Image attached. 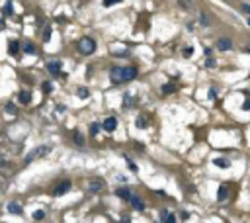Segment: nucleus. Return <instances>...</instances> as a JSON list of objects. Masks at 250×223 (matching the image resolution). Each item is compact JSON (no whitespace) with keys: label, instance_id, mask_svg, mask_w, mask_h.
<instances>
[{"label":"nucleus","instance_id":"f257e3e1","mask_svg":"<svg viewBox=\"0 0 250 223\" xmlns=\"http://www.w3.org/2000/svg\"><path fill=\"white\" fill-rule=\"evenodd\" d=\"M137 77V69L135 67H113L109 71V78L113 84H121V82H129Z\"/></svg>","mask_w":250,"mask_h":223},{"label":"nucleus","instance_id":"f03ea898","mask_svg":"<svg viewBox=\"0 0 250 223\" xmlns=\"http://www.w3.org/2000/svg\"><path fill=\"white\" fill-rule=\"evenodd\" d=\"M51 151V147L49 145H39V147H35L33 151H29L27 155H26V159H24V162L26 165H29L31 161H35V159H41V157H45V155Z\"/></svg>","mask_w":250,"mask_h":223},{"label":"nucleus","instance_id":"7ed1b4c3","mask_svg":"<svg viewBox=\"0 0 250 223\" xmlns=\"http://www.w3.org/2000/svg\"><path fill=\"white\" fill-rule=\"evenodd\" d=\"M78 51L82 55H92L96 51V41L92 37H80L78 39Z\"/></svg>","mask_w":250,"mask_h":223},{"label":"nucleus","instance_id":"20e7f679","mask_svg":"<svg viewBox=\"0 0 250 223\" xmlns=\"http://www.w3.org/2000/svg\"><path fill=\"white\" fill-rule=\"evenodd\" d=\"M104 188H106V184H104L102 178H92V180L88 182V192H90V194H98V192H102Z\"/></svg>","mask_w":250,"mask_h":223},{"label":"nucleus","instance_id":"39448f33","mask_svg":"<svg viewBox=\"0 0 250 223\" xmlns=\"http://www.w3.org/2000/svg\"><path fill=\"white\" fill-rule=\"evenodd\" d=\"M70 180H65V182H61V184H57L55 188H53V196H63L65 192H69L70 190Z\"/></svg>","mask_w":250,"mask_h":223},{"label":"nucleus","instance_id":"423d86ee","mask_svg":"<svg viewBox=\"0 0 250 223\" xmlns=\"http://www.w3.org/2000/svg\"><path fill=\"white\" fill-rule=\"evenodd\" d=\"M47 71L53 74V77H59V74H61V61H59V59L49 61V63H47Z\"/></svg>","mask_w":250,"mask_h":223},{"label":"nucleus","instance_id":"0eeeda50","mask_svg":"<svg viewBox=\"0 0 250 223\" xmlns=\"http://www.w3.org/2000/svg\"><path fill=\"white\" fill-rule=\"evenodd\" d=\"M102 127H104V131H115V127H117V120H115L113 116H109V117H106V120H104Z\"/></svg>","mask_w":250,"mask_h":223},{"label":"nucleus","instance_id":"6e6552de","mask_svg":"<svg viewBox=\"0 0 250 223\" xmlns=\"http://www.w3.org/2000/svg\"><path fill=\"white\" fill-rule=\"evenodd\" d=\"M231 47H233V41L229 39V37H219V41H217V49L227 51V49H231Z\"/></svg>","mask_w":250,"mask_h":223},{"label":"nucleus","instance_id":"1a4fd4ad","mask_svg":"<svg viewBox=\"0 0 250 223\" xmlns=\"http://www.w3.org/2000/svg\"><path fill=\"white\" fill-rule=\"evenodd\" d=\"M117 194V198H121V200H125V202H131V198H133V194H131V190L129 188H119L115 192Z\"/></svg>","mask_w":250,"mask_h":223},{"label":"nucleus","instance_id":"9d476101","mask_svg":"<svg viewBox=\"0 0 250 223\" xmlns=\"http://www.w3.org/2000/svg\"><path fill=\"white\" fill-rule=\"evenodd\" d=\"M160 219H162V223H176V217L168 211V210H162L160 211Z\"/></svg>","mask_w":250,"mask_h":223},{"label":"nucleus","instance_id":"9b49d317","mask_svg":"<svg viewBox=\"0 0 250 223\" xmlns=\"http://www.w3.org/2000/svg\"><path fill=\"white\" fill-rule=\"evenodd\" d=\"M131 206H133L137 211H143V210H145V204H143V200L139 198V196H135V194H133V198H131Z\"/></svg>","mask_w":250,"mask_h":223},{"label":"nucleus","instance_id":"f8f14e48","mask_svg":"<svg viewBox=\"0 0 250 223\" xmlns=\"http://www.w3.org/2000/svg\"><path fill=\"white\" fill-rule=\"evenodd\" d=\"M8 211L14 213V215H22V206L16 204V202H10V204H8Z\"/></svg>","mask_w":250,"mask_h":223},{"label":"nucleus","instance_id":"ddd939ff","mask_svg":"<svg viewBox=\"0 0 250 223\" xmlns=\"http://www.w3.org/2000/svg\"><path fill=\"white\" fill-rule=\"evenodd\" d=\"M18 51H20V43H18V41H10V43H8V53H10L12 57H16Z\"/></svg>","mask_w":250,"mask_h":223},{"label":"nucleus","instance_id":"4468645a","mask_svg":"<svg viewBox=\"0 0 250 223\" xmlns=\"http://www.w3.org/2000/svg\"><path fill=\"white\" fill-rule=\"evenodd\" d=\"M22 51H24L26 55H33V53H35V45H33L31 41H26L24 47H22Z\"/></svg>","mask_w":250,"mask_h":223},{"label":"nucleus","instance_id":"2eb2a0df","mask_svg":"<svg viewBox=\"0 0 250 223\" xmlns=\"http://www.w3.org/2000/svg\"><path fill=\"white\" fill-rule=\"evenodd\" d=\"M72 139H75V143L78 145V147H84V135L80 131H75L72 133Z\"/></svg>","mask_w":250,"mask_h":223},{"label":"nucleus","instance_id":"dca6fc26","mask_svg":"<svg viewBox=\"0 0 250 223\" xmlns=\"http://www.w3.org/2000/svg\"><path fill=\"white\" fill-rule=\"evenodd\" d=\"M18 98H20L22 104H29V100H31V94H29L27 90H22V92L18 94Z\"/></svg>","mask_w":250,"mask_h":223},{"label":"nucleus","instance_id":"f3484780","mask_svg":"<svg viewBox=\"0 0 250 223\" xmlns=\"http://www.w3.org/2000/svg\"><path fill=\"white\" fill-rule=\"evenodd\" d=\"M227 196H229V190H227V186H221V188H219V194H217V200H219V202H225Z\"/></svg>","mask_w":250,"mask_h":223},{"label":"nucleus","instance_id":"a211bd4d","mask_svg":"<svg viewBox=\"0 0 250 223\" xmlns=\"http://www.w3.org/2000/svg\"><path fill=\"white\" fill-rule=\"evenodd\" d=\"M100 127H102V125H100L98 121H94V123H90V129H88V131H90V135H92V137H96L98 133H100Z\"/></svg>","mask_w":250,"mask_h":223},{"label":"nucleus","instance_id":"6ab92c4d","mask_svg":"<svg viewBox=\"0 0 250 223\" xmlns=\"http://www.w3.org/2000/svg\"><path fill=\"white\" fill-rule=\"evenodd\" d=\"M213 162H215V165H217L219 168H229V166H231V162L227 161V159H215Z\"/></svg>","mask_w":250,"mask_h":223},{"label":"nucleus","instance_id":"aec40b11","mask_svg":"<svg viewBox=\"0 0 250 223\" xmlns=\"http://www.w3.org/2000/svg\"><path fill=\"white\" fill-rule=\"evenodd\" d=\"M174 90H176V86H174V84H170V82L162 86V94H172Z\"/></svg>","mask_w":250,"mask_h":223},{"label":"nucleus","instance_id":"412c9836","mask_svg":"<svg viewBox=\"0 0 250 223\" xmlns=\"http://www.w3.org/2000/svg\"><path fill=\"white\" fill-rule=\"evenodd\" d=\"M76 94L80 96V98H88V94H90V92H88V88H86V86H80L78 90H76Z\"/></svg>","mask_w":250,"mask_h":223},{"label":"nucleus","instance_id":"4be33fe9","mask_svg":"<svg viewBox=\"0 0 250 223\" xmlns=\"http://www.w3.org/2000/svg\"><path fill=\"white\" fill-rule=\"evenodd\" d=\"M41 88H43V92H45V94H51V92H53V86H51V82H43Z\"/></svg>","mask_w":250,"mask_h":223},{"label":"nucleus","instance_id":"5701e85b","mask_svg":"<svg viewBox=\"0 0 250 223\" xmlns=\"http://www.w3.org/2000/svg\"><path fill=\"white\" fill-rule=\"evenodd\" d=\"M131 104H133V102H131V96L125 94V96H123V108H129Z\"/></svg>","mask_w":250,"mask_h":223},{"label":"nucleus","instance_id":"b1692460","mask_svg":"<svg viewBox=\"0 0 250 223\" xmlns=\"http://www.w3.org/2000/svg\"><path fill=\"white\" fill-rule=\"evenodd\" d=\"M43 39H45V41H49L51 39V27L47 26L45 29H43Z\"/></svg>","mask_w":250,"mask_h":223},{"label":"nucleus","instance_id":"393cba45","mask_svg":"<svg viewBox=\"0 0 250 223\" xmlns=\"http://www.w3.org/2000/svg\"><path fill=\"white\" fill-rule=\"evenodd\" d=\"M4 14H6V16H10V14H12V2H6V6H4Z\"/></svg>","mask_w":250,"mask_h":223},{"label":"nucleus","instance_id":"a878e982","mask_svg":"<svg viewBox=\"0 0 250 223\" xmlns=\"http://www.w3.org/2000/svg\"><path fill=\"white\" fill-rule=\"evenodd\" d=\"M145 125H147L145 117H137V127H145Z\"/></svg>","mask_w":250,"mask_h":223},{"label":"nucleus","instance_id":"bb28decb","mask_svg":"<svg viewBox=\"0 0 250 223\" xmlns=\"http://www.w3.org/2000/svg\"><path fill=\"white\" fill-rule=\"evenodd\" d=\"M200 20H201V22H200L201 26H209V20H207V16H205V14H201V16H200Z\"/></svg>","mask_w":250,"mask_h":223},{"label":"nucleus","instance_id":"cd10ccee","mask_svg":"<svg viewBox=\"0 0 250 223\" xmlns=\"http://www.w3.org/2000/svg\"><path fill=\"white\" fill-rule=\"evenodd\" d=\"M33 217H35V219H43V217H45V211H41V210H39V211H35V213H33Z\"/></svg>","mask_w":250,"mask_h":223},{"label":"nucleus","instance_id":"c85d7f7f","mask_svg":"<svg viewBox=\"0 0 250 223\" xmlns=\"http://www.w3.org/2000/svg\"><path fill=\"white\" fill-rule=\"evenodd\" d=\"M192 53H194L192 47H186V49H184V57H192Z\"/></svg>","mask_w":250,"mask_h":223},{"label":"nucleus","instance_id":"c756f323","mask_svg":"<svg viewBox=\"0 0 250 223\" xmlns=\"http://www.w3.org/2000/svg\"><path fill=\"white\" fill-rule=\"evenodd\" d=\"M117 2H121V0H104V6H113Z\"/></svg>","mask_w":250,"mask_h":223},{"label":"nucleus","instance_id":"7c9ffc66","mask_svg":"<svg viewBox=\"0 0 250 223\" xmlns=\"http://www.w3.org/2000/svg\"><path fill=\"white\" fill-rule=\"evenodd\" d=\"M205 67H209V69H213V67H215V61H213V59H207V61H205Z\"/></svg>","mask_w":250,"mask_h":223},{"label":"nucleus","instance_id":"2f4dec72","mask_svg":"<svg viewBox=\"0 0 250 223\" xmlns=\"http://www.w3.org/2000/svg\"><path fill=\"white\" fill-rule=\"evenodd\" d=\"M240 10H242V12H246V14H250V6H248V4H242V6H240Z\"/></svg>","mask_w":250,"mask_h":223},{"label":"nucleus","instance_id":"473e14b6","mask_svg":"<svg viewBox=\"0 0 250 223\" xmlns=\"http://www.w3.org/2000/svg\"><path fill=\"white\" fill-rule=\"evenodd\" d=\"M215 96H217V90H213V88H211V90H209V98H215Z\"/></svg>","mask_w":250,"mask_h":223},{"label":"nucleus","instance_id":"72a5a7b5","mask_svg":"<svg viewBox=\"0 0 250 223\" xmlns=\"http://www.w3.org/2000/svg\"><path fill=\"white\" fill-rule=\"evenodd\" d=\"M129 168H131V170L135 172V170H137V165H135V162H131V161H129Z\"/></svg>","mask_w":250,"mask_h":223},{"label":"nucleus","instance_id":"f704fd0d","mask_svg":"<svg viewBox=\"0 0 250 223\" xmlns=\"http://www.w3.org/2000/svg\"><path fill=\"white\" fill-rule=\"evenodd\" d=\"M121 223H129V217H123V221Z\"/></svg>","mask_w":250,"mask_h":223},{"label":"nucleus","instance_id":"c9c22d12","mask_svg":"<svg viewBox=\"0 0 250 223\" xmlns=\"http://www.w3.org/2000/svg\"><path fill=\"white\" fill-rule=\"evenodd\" d=\"M0 166H6V162H4V161H0Z\"/></svg>","mask_w":250,"mask_h":223},{"label":"nucleus","instance_id":"e433bc0d","mask_svg":"<svg viewBox=\"0 0 250 223\" xmlns=\"http://www.w3.org/2000/svg\"><path fill=\"white\" fill-rule=\"evenodd\" d=\"M0 27H4V24H2V20H0Z\"/></svg>","mask_w":250,"mask_h":223}]
</instances>
